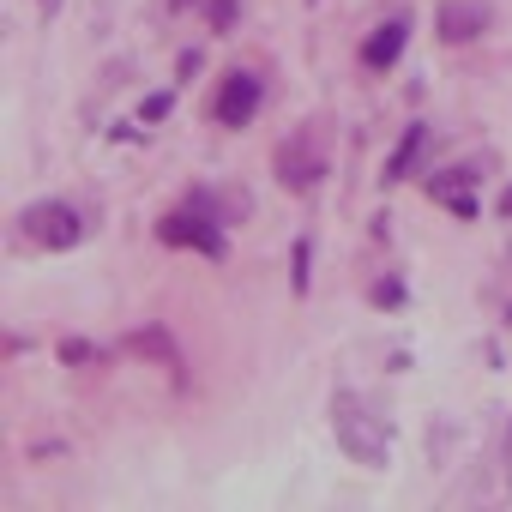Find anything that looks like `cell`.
Masks as SVG:
<instances>
[{
    "label": "cell",
    "instance_id": "cell-9",
    "mask_svg": "<svg viewBox=\"0 0 512 512\" xmlns=\"http://www.w3.org/2000/svg\"><path fill=\"white\" fill-rule=\"evenodd\" d=\"M121 350H127V356H151L157 368H175V344H169V332H157V326L133 332V338H127Z\"/></svg>",
    "mask_w": 512,
    "mask_h": 512
},
{
    "label": "cell",
    "instance_id": "cell-7",
    "mask_svg": "<svg viewBox=\"0 0 512 512\" xmlns=\"http://www.w3.org/2000/svg\"><path fill=\"white\" fill-rule=\"evenodd\" d=\"M404 43H410V19H386V25H374V37L362 43V67L386 73V67L404 55Z\"/></svg>",
    "mask_w": 512,
    "mask_h": 512
},
{
    "label": "cell",
    "instance_id": "cell-10",
    "mask_svg": "<svg viewBox=\"0 0 512 512\" xmlns=\"http://www.w3.org/2000/svg\"><path fill=\"white\" fill-rule=\"evenodd\" d=\"M494 488H500V494H512V416H506L500 446H494Z\"/></svg>",
    "mask_w": 512,
    "mask_h": 512
},
{
    "label": "cell",
    "instance_id": "cell-12",
    "mask_svg": "<svg viewBox=\"0 0 512 512\" xmlns=\"http://www.w3.org/2000/svg\"><path fill=\"white\" fill-rule=\"evenodd\" d=\"M374 302H380V308H398V302H404V284H398V278H380V284H374Z\"/></svg>",
    "mask_w": 512,
    "mask_h": 512
},
{
    "label": "cell",
    "instance_id": "cell-14",
    "mask_svg": "<svg viewBox=\"0 0 512 512\" xmlns=\"http://www.w3.org/2000/svg\"><path fill=\"white\" fill-rule=\"evenodd\" d=\"M91 356H97V350H91V344H79V338H67V344H61V362H67V368H73V362H91Z\"/></svg>",
    "mask_w": 512,
    "mask_h": 512
},
{
    "label": "cell",
    "instance_id": "cell-3",
    "mask_svg": "<svg viewBox=\"0 0 512 512\" xmlns=\"http://www.w3.org/2000/svg\"><path fill=\"white\" fill-rule=\"evenodd\" d=\"M19 235L37 241V247H73V241H85V217L61 199H43V205L19 211Z\"/></svg>",
    "mask_w": 512,
    "mask_h": 512
},
{
    "label": "cell",
    "instance_id": "cell-17",
    "mask_svg": "<svg viewBox=\"0 0 512 512\" xmlns=\"http://www.w3.org/2000/svg\"><path fill=\"white\" fill-rule=\"evenodd\" d=\"M506 211H512V193H506Z\"/></svg>",
    "mask_w": 512,
    "mask_h": 512
},
{
    "label": "cell",
    "instance_id": "cell-5",
    "mask_svg": "<svg viewBox=\"0 0 512 512\" xmlns=\"http://www.w3.org/2000/svg\"><path fill=\"white\" fill-rule=\"evenodd\" d=\"M260 103H266V79H260V73H229V79L217 85L211 115H217V127H247Z\"/></svg>",
    "mask_w": 512,
    "mask_h": 512
},
{
    "label": "cell",
    "instance_id": "cell-4",
    "mask_svg": "<svg viewBox=\"0 0 512 512\" xmlns=\"http://www.w3.org/2000/svg\"><path fill=\"white\" fill-rule=\"evenodd\" d=\"M320 175H326V151L314 145V121H308V127H296V133L278 145V181H284L290 193H314Z\"/></svg>",
    "mask_w": 512,
    "mask_h": 512
},
{
    "label": "cell",
    "instance_id": "cell-16",
    "mask_svg": "<svg viewBox=\"0 0 512 512\" xmlns=\"http://www.w3.org/2000/svg\"><path fill=\"white\" fill-rule=\"evenodd\" d=\"M169 7H175V13H181V7H193V0H169Z\"/></svg>",
    "mask_w": 512,
    "mask_h": 512
},
{
    "label": "cell",
    "instance_id": "cell-11",
    "mask_svg": "<svg viewBox=\"0 0 512 512\" xmlns=\"http://www.w3.org/2000/svg\"><path fill=\"white\" fill-rule=\"evenodd\" d=\"M205 19H211L217 31H229V25H235V0H205Z\"/></svg>",
    "mask_w": 512,
    "mask_h": 512
},
{
    "label": "cell",
    "instance_id": "cell-8",
    "mask_svg": "<svg viewBox=\"0 0 512 512\" xmlns=\"http://www.w3.org/2000/svg\"><path fill=\"white\" fill-rule=\"evenodd\" d=\"M422 145H428V127H416L410 121V133L398 139V151H392V163H386V187H398V181H410V169H416V157H422Z\"/></svg>",
    "mask_w": 512,
    "mask_h": 512
},
{
    "label": "cell",
    "instance_id": "cell-2",
    "mask_svg": "<svg viewBox=\"0 0 512 512\" xmlns=\"http://www.w3.org/2000/svg\"><path fill=\"white\" fill-rule=\"evenodd\" d=\"M157 241H163V247H199L205 260H223V253H229V241H223V229H217V211H205V205H193V199H187V211H169V217L157 223Z\"/></svg>",
    "mask_w": 512,
    "mask_h": 512
},
{
    "label": "cell",
    "instance_id": "cell-15",
    "mask_svg": "<svg viewBox=\"0 0 512 512\" xmlns=\"http://www.w3.org/2000/svg\"><path fill=\"white\" fill-rule=\"evenodd\" d=\"M296 290H308V241H296V272H290Z\"/></svg>",
    "mask_w": 512,
    "mask_h": 512
},
{
    "label": "cell",
    "instance_id": "cell-6",
    "mask_svg": "<svg viewBox=\"0 0 512 512\" xmlns=\"http://www.w3.org/2000/svg\"><path fill=\"white\" fill-rule=\"evenodd\" d=\"M488 31V7L482 0H446L440 7V37L446 43H476Z\"/></svg>",
    "mask_w": 512,
    "mask_h": 512
},
{
    "label": "cell",
    "instance_id": "cell-1",
    "mask_svg": "<svg viewBox=\"0 0 512 512\" xmlns=\"http://www.w3.org/2000/svg\"><path fill=\"white\" fill-rule=\"evenodd\" d=\"M332 428H338V446H344L356 464L380 470V464L392 458V434H386V422H380L356 392H338V398H332Z\"/></svg>",
    "mask_w": 512,
    "mask_h": 512
},
{
    "label": "cell",
    "instance_id": "cell-13",
    "mask_svg": "<svg viewBox=\"0 0 512 512\" xmlns=\"http://www.w3.org/2000/svg\"><path fill=\"white\" fill-rule=\"evenodd\" d=\"M139 115H145V121H163V115H169V91H151V97H145V109H139Z\"/></svg>",
    "mask_w": 512,
    "mask_h": 512
}]
</instances>
